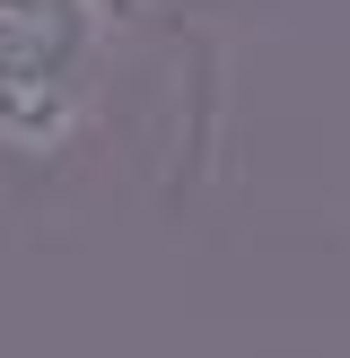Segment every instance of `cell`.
<instances>
[{"label":"cell","mask_w":350,"mask_h":358,"mask_svg":"<svg viewBox=\"0 0 350 358\" xmlns=\"http://www.w3.org/2000/svg\"><path fill=\"white\" fill-rule=\"evenodd\" d=\"M114 0H0V157H52L88 131Z\"/></svg>","instance_id":"6da1fadb"}]
</instances>
